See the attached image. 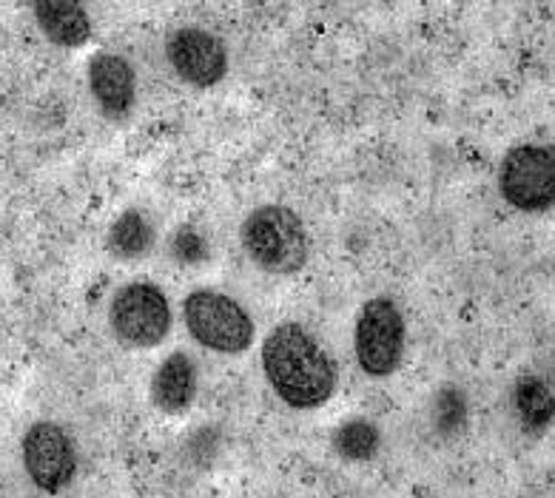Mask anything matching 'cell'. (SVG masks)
I'll list each match as a JSON object with an SVG mask.
<instances>
[{
	"mask_svg": "<svg viewBox=\"0 0 555 498\" xmlns=\"http://www.w3.org/2000/svg\"><path fill=\"white\" fill-rule=\"evenodd\" d=\"M266 376L285 405L311 410L331 399L336 387V368L325 347L302 325L285 322L268 333L262 345Z\"/></svg>",
	"mask_w": 555,
	"mask_h": 498,
	"instance_id": "6da1fadb",
	"label": "cell"
},
{
	"mask_svg": "<svg viewBox=\"0 0 555 498\" xmlns=\"http://www.w3.org/2000/svg\"><path fill=\"white\" fill-rule=\"evenodd\" d=\"M243 248L268 273H297L308 263L305 222L285 205H259L243 222Z\"/></svg>",
	"mask_w": 555,
	"mask_h": 498,
	"instance_id": "7a4b0ae2",
	"label": "cell"
},
{
	"mask_svg": "<svg viewBox=\"0 0 555 498\" xmlns=\"http://www.w3.org/2000/svg\"><path fill=\"white\" fill-rule=\"evenodd\" d=\"M185 328L203 347L217 354H243L254 342V319L229 294L199 288L183 303Z\"/></svg>",
	"mask_w": 555,
	"mask_h": 498,
	"instance_id": "3957f363",
	"label": "cell"
},
{
	"mask_svg": "<svg viewBox=\"0 0 555 498\" xmlns=\"http://www.w3.org/2000/svg\"><path fill=\"white\" fill-rule=\"evenodd\" d=\"M499 191L513 208L527 214L555 205V149L527 143L509 149L499 168Z\"/></svg>",
	"mask_w": 555,
	"mask_h": 498,
	"instance_id": "277c9868",
	"label": "cell"
},
{
	"mask_svg": "<svg viewBox=\"0 0 555 498\" xmlns=\"http://www.w3.org/2000/svg\"><path fill=\"white\" fill-rule=\"evenodd\" d=\"M108 322L122 345L157 347L171 331V305L152 282H131L112 299Z\"/></svg>",
	"mask_w": 555,
	"mask_h": 498,
	"instance_id": "5b68a950",
	"label": "cell"
},
{
	"mask_svg": "<svg viewBox=\"0 0 555 498\" xmlns=\"http://www.w3.org/2000/svg\"><path fill=\"white\" fill-rule=\"evenodd\" d=\"M359 368L367 376H390L404 356V319L393 299L376 296L362 308L353 333Z\"/></svg>",
	"mask_w": 555,
	"mask_h": 498,
	"instance_id": "8992f818",
	"label": "cell"
},
{
	"mask_svg": "<svg viewBox=\"0 0 555 498\" xmlns=\"http://www.w3.org/2000/svg\"><path fill=\"white\" fill-rule=\"evenodd\" d=\"M168 66L189 86L211 89L229 72V49L217 35L197 26L177 29L166 43Z\"/></svg>",
	"mask_w": 555,
	"mask_h": 498,
	"instance_id": "52a82bcc",
	"label": "cell"
},
{
	"mask_svg": "<svg viewBox=\"0 0 555 498\" xmlns=\"http://www.w3.org/2000/svg\"><path fill=\"white\" fill-rule=\"evenodd\" d=\"M24 468L43 493H61L75 478L77 456L69 436L52 422L31 424L24 436Z\"/></svg>",
	"mask_w": 555,
	"mask_h": 498,
	"instance_id": "ba28073f",
	"label": "cell"
},
{
	"mask_svg": "<svg viewBox=\"0 0 555 498\" xmlns=\"http://www.w3.org/2000/svg\"><path fill=\"white\" fill-rule=\"evenodd\" d=\"M89 86L94 103L108 120H126L138 103V77L131 63L120 54H94L89 66Z\"/></svg>",
	"mask_w": 555,
	"mask_h": 498,
	"instance_id": "9c48e42d",
	"label": "cell"
},
{
	"mask_svg": "<svg viewBox=\"0 0 555 498\" xmlns=\"http://www.w3.org/2000/svg\"><path fill=\"white\" fill-rule=\"evenodd\" d=\"M197 396V365L189 354L177 350L157 368L152 379V399L163 413H183Z\"/></svg>",
	"mask_w": 555,
	"mask_h": 498,
	"instance_id": "30bf717a",
	"label": "cell"
},
{
	"mask_svg": "<svg viewBox=\"0 0 555 498\" xmlns=\"http://www.w3.org/2000/svg\"><path fill=\"white\" fill-rule=\"evenodd\" d=\"M35 17H38L40 29L47 31V38L66 49L83 46L92 35V23L80 3L72 0H40L35 3Z\"/></svg>",
	"mask_w": 555,
	"mask_h": 498,
	"instance_id": "8fae6325",
	"label": "cell"
},
{
	"mask_svg": "<svg viewBox=\"0 0 555 498\" xmlns=\"http://www.w3.org/2000/svg\"><path fill=\"white\" fill-rule=\"evenodd\" d=\"M513 408L527 433L547 431L555 419V391L541 376H521L513 387Z\"/></svg>",
	"mask_w": 555,
	"mask_h": 498,
	"instance_id": "7c38bea8",
	"label": "cell"
},
{
	"mask_svg": "<svg viewBox=\"0 0 555 498\" xmlns=\"http://www.w3.org/2000/svg\"><path fill=\"white\" fill-rule=\"evenodd\" d=\"M108 248L120 259H140L154 248V226L149 214L140 208H129L115 219L108 231Z\"/></svg>",
	"mask_w": 555,
	"mask_h": 498,
	"instance_id": "4fadbf2b",
	"label": "cell"
},
{
	"mask_svg": "<svg viewBox=\"0 0 555 498\" xmlns=\"http://www.w3.org/2000/svg\"><path fill=\"white\" fill-rule=\"evenodd\" d=\"M382 436L379 427L367 419H350L345 422L339 431L334 433V450L343 459L350 461H365L373 459V456L379 454Z\"/></svg>",
	"mask_w": 555,
	"mask_h": 498,
	"instance_id": "5bb4252c",
	"label": "cell"
},
{
	"mask_svg": "<svg viewBox=\"0 0 555 498\" xmlns=\"http://www.w3.org/2000/svg\"><path fill=\"white\" fill-rule=\"evenodd\" d=\"M171 257L180 265H197L208 259V240L194 226H183L171 237Z\"/></svg>",
	"mask_w": 555,
	"mask_h": 498,
	"instance_id": "9a60e30c",
	"label": "cell"
},
{
	"mask_svg": "<svg viewBox=\"0 0 555 498\" xmlns=\"http://www.w3.org/2000/svg\"><path fill=\"white\" fill-rule=\"evenodd\" d=\"M434 419H436V427H441L444 433H453L462 427L464 424V396L456 391V387H444V391L439 393Z\"/></svg>",
	"mask_w": 555,
	"mask_h": 498,
	"instance_id": "2e32d148",
	"label": "cell"
}]
</instances>
